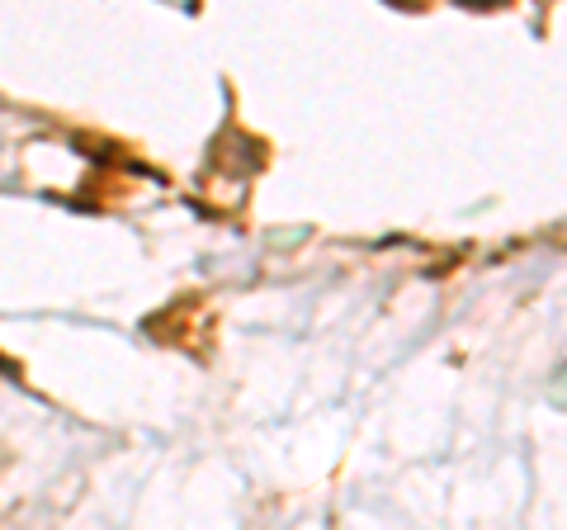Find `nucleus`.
I'll list each match as a JSON object with an SVG mask.
<instances>
[]
</instances>
